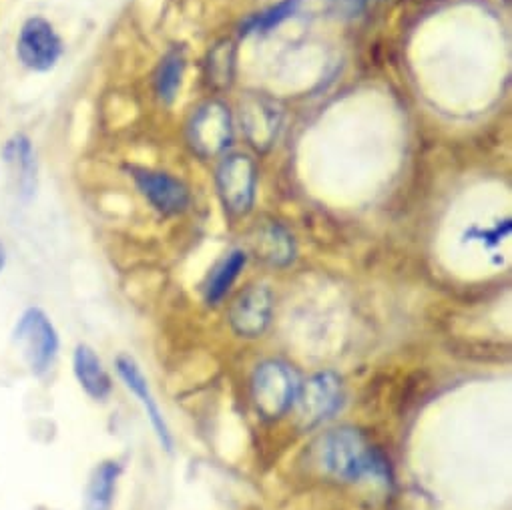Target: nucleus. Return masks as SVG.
<instances>
[{
	"label": "nucleus",
	"instance_id": "f257e3e1",
	"mask_svg": "<svg viewBox=\"0 0 512 510\" xmlns=\"http://www.w3.org/2000/svg\"><path fill=\"white\" fill-rule=\"evenodd\" d=\"M320 462L326 472L340 480H360L364 476L388 478L386 458L356 428H336L322 438Z\"/></svg>",
	"mask_w": 512,
	"mask_h": 510
},
{
	"label": "nucleus",
	"instance_id": "f03ea898",
	"mask_svg": "<svg viewBox=\"0 0 512 510\" xmlns=\"http://www.w3.org/2000/svg\"><path fill=\"white\" fill-rule=\"evenodd\" d=\"M13 344L29 372L43 378L55 366L61 338L53 320L41 308H27L13 328Z\"/></svg>",
	"mask_w": 512,
	"mask_h": 510
},
{
	"label": "nucleus",
	"instance_id": "7ed1b4c3",
	"mask_svg": "<svg viewBox=\"0 0 512 510\" xmlns=\"http://www.w3.org/2000/svg\"><path fill=\"white\" fill-rule=\"evenodd\" d=\"M300 380L294 368L282 360H266L253 372L251 396L266 418L284 416L298 398Z\"/></svg>",
	"mask_w": 512,
	"mask_h": 510
},
{
	"label": "nucleus",
	"instance_id": "20e7f679",
	"mask_svg": "<svg viewBox=\"0 0 512 510\" xmlns=\"http://www.w3.org/2000/svg\"><path fill=\"white\" fill-rule=\"evenodd\" d=\"M217 191L223 207L231 215H245L253 207L255 199V175L253 161L243 153L227 155L217 167Z\"/></svg>",
	"mask_w": 512,
	"mask_h": 510
},
{
	"label": "nucleus",
	"instance_id": "39448f33",
	"mask_svg": "<svg viewBox=\"0 0 512 510\" xmlns=\"http://www.w3.org/2000/svg\"><path fill=\"white\" fill-rule=\"evenodd\" d=\"M187 139L199 157L209 159L223 153L233 139L229 109L219 101L201 105L187 125Z\"/></svg>",
	"mask_w": 512,
	"mask_h": 510
},
{
	"label": "nucleus",
	"instance_id": "423d86ee",
	"mask_svg": "<svg viewBox=\"0 0 512 510\" xmlns=\"http://www.w3.org/2000/svg\"><path fill=\"white\" fill-rule=\"evenodd\" d=\"M17 55L25 67L43 73L53 69L61 59L63 41L49 21L33 17L21 29L17 41Z\"/></svg>",
	"mask_w": 512,
	"mask_h": 510
},
{
	"label": "nucleus",
	"instance_id": "0eeeda50",
	"mask_svg": "<svg viewBox=\"0 0 512 510\" xmlns=\"http://www.w3.org/2000/svg\"><path fill=\"white\" fill-rule=\"evenodd\" d=\"M239 119L247 141L258 151H268L276 143L282 111L274 99L266 95H247L241 99Z\"/></svg>",
	"mask_w": 512,
	"mask_h": 510
},
{
	"label": "nucleus",
	"instance_id": "6e6552de",
	"mask_svg": "<svg viewBox=\"0 0 512 510\" xmlns=\"http://www.w3.org/2000/svg\"><path fill=\"white\" fill-rule=\"evenodd\" d=\"M274 314V296L268 286H251L237 296L229 310V322L235 334L243 338H260Z\"/></svg>",
	"mask_w": 512,
	"mask_h": 510
},
{
	"label": "nucleus",
	"instance_id": "1a4fd4ad",
	"mask_svg": "<svg viewBox=\"0 0 512 510\" xmlns=\"http://www.w3.org/2000/svg\"><path fill=\"white\" fill-rule=\"evenodd\" d=\"M342 380L334 372H320L298 390V412L308 424L332 418L342 406Z\"/></svg>",
	"mask_w": 512,
	"mask_h": 510
},
{
	"label": "nucleus",
	"instance_id": "9d476101",
	"mask_svg": "<svg viewBox=\"0 0 512 510\" xmlns=\"http://www.w3.org/2000/svg\"><path fill=\"white\" fill-rule=\"evenodd\" d=\"M133 179L145 199L161 213L175 215L187 209L189 189L169 173L151 171V169H131Z\"/></svg>",
	"mask_w": 512,
	"mask_h": 510
},
{
	"label": "nucleus",
	"instance_id": "9b49d317",
	"mask_svg": "<svg viewBox=\"0 0 512 510\" xmlns=\"http://www.w3.org/2000/svg\"><path fill=\"white\" fill-rule=\"evenodd\" d=\"M115 366H117V374L123 380V384L127 386V390L133 392L135 398L145 408L147 418H149L161 446L167 452H171L173 450V436H171L169 424H167V420H165V416H163V412H161V408H159V404H157V400H155V396L149 388V382H147L143 370L139 368V364L131 356H119Z\"/></svg>",
	"mask_w": 512,
	"mask_h": 510
},
{
	"label": "nucleus",
	"instance_id": "f8f14e48",
	"mask_svg": "<svg viewBox=\"0 0 512 510\" xmlns=\"http://www.w3.org/2000/svg\"><path fill=\"white\" fill-rule=\"evenodd\" d=\"M73 374L87 396L107 400L113 392V380L99 354L89 344H77L73 352Z\"/></svg>",
	"mask_w": 512,
	"mask_h": 510
},
{
	"label": "nucleus",
	"instance_id": "ddd939ff",
	"mask_svg": "<svg viewBox=\"0 0 512 510\" xmlns=\"http://www.w3.org/2000/svg\"><path fill=\"white\" fill-rule=\"evenodd\" d=\"M121 472L123 468L117 460H103L101 464H97L89 474V480L83 492V508L111 510Z\"/></svg>",
	"mask_w": 512,
	"mask_h": 510
},
{
	"label": "nucleus",
	"instance_id": "4468645a",
	"mask_svg": "<svg viewBox=\"0 0 512 510\" xmlns=\"http://www.w3.org/2000/svg\"><path fill=\"white\" fill-rule=\"evenodd\" d=\"M247 264V255L241 249H233L231 253H227L225 258L211 270L207 284H205V300L207 304H219L225 294L231 290V286L235 284L239 272L245 268Z\"/></svg>",
	"mask_w": 512,
	"mask_h": 510
},
{
	"label": "nucleus",
	"instance_id": "2eb2a0df",
	"mask_svg": "<svg viewBox=\"0 0 512 510\" xmlns=\"http://www.w3.org/2000/svg\"><path fill=\"white\" fill-rule=\"evenodd\" d=\"M185 73V55L181 49L169 51L155 73V93L163 103H173L181 91Z\"/></svg>",
	"mask_w": 512,
	"mask_h": 510
},
{
	"label": "nucleus",
	"instance_id": "dca6fc26",
	"mask_svg": "<svg viewBox=\"0 0 512 510\" xmlns=\"http://www.w3.org/2000/svg\"><path fill=\"white\" fill-rule=\"evenodd\" d=\"M5 159L9 163V167L15 171L19 185L25 193H31L35 189V153H33V145L27 137H17L13 139L7 147H5Z\"/></svg>",
	"mask_w": 512,
	"mask_h": 510
},
{
	"label": "nucleus",
	"instance_id": "f3484780",
	"mask_svg": "<svg viewBox=\"0 0 512 510\" xmlns=\"http://www.w3.org/2000/svg\"><path fill=\"white\" fill-rule=\"evenodd\" d=\"M260 249L264 253L262 258H266L274 266H288L294 260V253H296L292 235L280 225H270L268 229H264L260 239Z\"/></svg>",
	"mask_w": 512,
	"mask_h": 510
},
{
	"label": "nucleus",
	"instance_id": "a211bd4d",
	"mask_svg": "<svg viewBox=\"0 0 512 510\" xmlns=\"http://www.w3.org/2000/svg\"><path fill=\"white\" fill-rule=\"evenodd\" d=\"M235 69V47L231 41L215 45L207 59V77L213 87H229Z\"/></svg>",
	"mask_w": 512,
	"mask_h": 510
},
{
	"label": "nucleus",
	"instance_id": "6ab92c4d",
	"mask_svg": "<svg viewBox=\"0 0 512 510\" xmlns=\"http://www.w3.org/2000/svg\"><path fill=\"white\" fill-rule=\"evenodd\" d=\"M296 7H298V0H286V3L270 9L268 13H262L258 17H253L251 21H247L245 33H251V31H270V29L278 27L282 21H286L288 17L294 15Z\"/></svg>",
	"mask_w": 512,
	"mask_h": 510
},
{
	"label": "nucleus",
	"instance_id": "aec40b11",
	"mask_svg": "<svg viewBox=\"0 0 512 510\" xmlns=\"http://www.w3.org/2000/svg\"><path fill=\"white\" fill-rule=\"evenodd\" d=\"M5 266H7V247L3 241H0V274H3Z\"/></svg>",
	"mask_w": 512,
	"mask_h": 510
}]
</instances>
